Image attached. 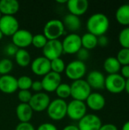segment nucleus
<instances>
[{
  "instance_id": "nucleus-32",
  "label": "nucleus",
  "mask_w": 129,
  "mask_h": 130,
  "mask_svg": "<svg viewBox=\"0 0 129 130\" xmlns=\"http://www.w3.org/2000/svg\"><path fill=\"white\" fill-rule=\"evenodd\" d=\"M47 42L48 40L43 34H37L33 35L31 45H33L36 49H43L46 46Z\"/></svg>"
},
{
  "instance_id": "nucleus-45",
  "label": "nucleus",
  "mask_w": 129,
  "mask_h": 130,
  "mask_svg": "<svg viewBox=\"0 0 129 130\" xmlns=\"http://www.w3.org/2000/svg\"><path fill=\"white\" fill-rule=\"evenodd\" d=\"M122 130H129V120L127 121V122H125L123 124V126L122 127Z\"/></svg>"
},
{
  "instance_id": "nucleus-40",
  "label": "nucleus",
  "mask_w": 129,
  "mask_h": 130,
  "mask_svg": "<svg viewBox=\"0 0 129 130\" xmlns=\"http://www.w3.org/2000/svg\"><path fill=\"white\" fill-rule=\"evenodd\" d=\"M97 42L99 46L102 47H105L109 44V39L106 35H103L97 37Z\"/></svg>"
},
{
  "instance_id": "nucleus-11",
  "label": "nucleus",
  "mask_w": 129,
  "mask_h": 130,
  "mask_svg": "<svg viewBox=\"0 0 129 130\" xmlns=\"http://www.w3.org/2000/svg\"><path fill=\"white\" fill-rule=\"evenodd\" d=\"M19 29V21L14 16H2L0 19V30L4 36L12 37Z\"/></svg>"
},
{
  "instance_id": "nucleus-15",
  "label": "nucleus",
  "mask_w": 129,
  "mask_h": 130,
  "mask_svg": "<svg viewBox=\"0 0 129 130\" xmlns=\"http://www.w3.org/2000/svg\"><path fill=\"white\" fill-rule=\"evenodd\" d=\"M41 83L43 85V90L46 93L55 92L58 86L62 83V75L58 73L50 72L43 77Z\"/></svg>"
},
{
  "instance_id": "nucleus-25",
  "label": "nucleus",
  "mask_w": 129,
  "mask_h": 130,
  "mask_svg": "<svg viewBox=\"0 0 129 130\" xmlns=\"http://www.w3.org/2000/svg\"><path fill=\"white\" fill-rule=\"evenodd\" d=\"M121 64L117 60L116 57L109 56L104 60L103 69L108 75L118 74L121 69Z\"/></svg>"
},
{
  "instance_id": "nucleus-6",
  "label": "nucleus",
  "mask_w": 129,
  "mask_h": 130,
  "mask_svg": "<svg viewBox=\"0 0 129 130\" xmlns=\"http://www.w3.org/2000/svg\"><path fill=\"white\" fill-rule=\"evenodd\" d=\"M63 53L69 55L76 54L82 47L81 36L77 33L66 34L62 41Z\"/></svg>"
},
{
  "instance_id": "nucleus-34",
  "label": "nucleus",
  "mask_w": 129,
  "mask_h": 130,
  "mask_svg": "<svg viewBox=\"0 0 129 130\" xmlns=\"http://www.w3.org/2000/svg\"><path fill=\"white\" fill-rule=\"evenodd\" d=\"M33 94L30 90H19L17 92V99L21 104H28Z\"/></svg>"
},
{
  "instance_id": "nucleus-28",
  "label": "nucleus",
  "mask_w": 129,
  "mask_h": 130,
  "mask_svg": "<svg viewBox=\"0 0 129 130\" xmlns=\"http://www.w3.org/2000/svg\"><path fill=\"white\" fill-rule=\"evenodd\" d=\"M14 69V63L9 58H2L0 59V76L9 75Z\"/></svg>"
},
{
  "instance_id": "nucleus-17",
  "label": "nucleus",
  "mask_w": 129,
  "mask_h": 130,
  "mask_svg": "<svg viewBox=\"0 0 129 130\" xmlns=\"http://www.w3.org/2000/svg\"><path fill=\"white\" fill-rule=\"evenodd\" d=\"M18 90L17 78L12 75L0 76V91L5 94H11Z\"/></svg>"
},
{
  "instance_id": "nucleus-30",
  "label": "nucleus",
  "mask_w": 129,
  "mask_h": 130,
  "mask_svg": "<svg viewBox=\"0 0 129 130\" xmlns=\"http://www.w3.org/2000/svg\"><path fill=\"white\" fill-rule=\"evenodd\" d=\"M17 88L19 90H30L33 83V79L28 75H21L17 78Z\"/></svg>"
},
{
  "instance_id": "nucleus-19",
  "label": "nucleus",
  "mask_w": 129,
  "mask_h": 130,
  "mask_svg": "<svg viewBox=\"0 0 129 130\" xmlns=\"http://www.w3.org/2000/svg\"><path fill=\"white\" fill-rule=\"evenodd\" d=\"M105 79L106 77L103 73L98 70H93L87 74L86 82L91 89L101 90L105 88Z\"/></svg>"
},
{
  "instance_id": "nucleus-49",
  "label": "nucleus",
  "mask_w": 129,
  "mask_h": 130,
  "mask_svg": "<svg viewBox=\"0 0 129 130\" xmlns=\"http://www.w3.org/2000/svg\"><path fill=\"white\" fill-rule=\"evenodd\" d=\"M128 107H129V106H128Z\"/></svg>"
},
{
  "instance_id": "nucleus-16",
  "label": "nucleus",
  "mask_w": 129,
  "mask_h": 130,
  "mask_svg": "<svg viewBox=\"0 0 129 130\" xmlns=\"http://www.w3.org/2000/svg\"><path fill=\"white\" fill-rule=\"evenodd\" d=\"M87 108L93 111H100L106 106L105 97L99 92H91L84 101Z\"/></svg>"
},
{
  "instance_id": "nucleus-31",
  "label": "nucleus",
  "mask_w": 129,
  "mask_h": 130,
  "mask_svg": "<svg viewBox=\"0 0 129 130\" xmlns=\"http://www.w3.org/2000/svg\"><path fill=\"white\" fill-rule=\"evenodd\" d=\"M118 38L122 48L129 49V27H125L119 32Z\"/></svg>"
},
{
  "instance_id": "nucleus-38",
  "label": "nucleus",
  "mask_w": 129,
  "mask_h": 130,
  "mask_svg": "<svg viewBox=\"0 0 129 130\" xmlns=\"http://www.w3.org/2000/svg\"><path fill=\"white\" fill-rule=\"evenodd\" d=\"M36 130H59L57 126L52 123H43Z\"/></svg>"
},
{
  "instance_id": "nucleus-4",
  "label": "nucleus",
  "mask_w": 129,
  "mask_h": 130,
  "mask_svg": "<svg viewBox=\"0 0 129 130\" xmlns=\"http://www.w3.org/2000/svg\"><path fill=\"white\" fill-rule=\"evenodd\" d=\"M64 72L66 77L73 82L83 79L87 73V66L85 62L75 59L66 65Z\"/></svg>"
},
{
  "instance_id": "nucleus-37",
  "label": "nucleus",
  "mask_w": 129,
  "mask_h": 130,
  "mask_svg": "<svg viewBox=\"0 0 129 130\" xmlns=\"http://www.w3.org/2000/svg\"><path fill=\"white\" fill-rule=\"evenodd\" d=\"M14 130H36V128L30 123H19Z\"/></svg>"
},
{
  "instance_id": "nucleus-7",
  "label": "nucleus",
  "mask_w": 129,
  "mask_h": 130,
  "mask_svg": "<svg viewBox=\"0 0 129 130\" xmlns=\"http://www.w3.org/2000/svg\"><path fill=\"white\" fill-rule=\"evenodd\" d=\"M84 101L71 100L67 105V117L73 121H79L87 113Z\"/></svg>"
},
{
  "instance_id": "nucleus-22",
  "label": "nucleus",
  "mask_w": 129,
  "mask_h": 130,
  "mask_svg": "<svg viewBox=\"0 0 129 130\" xmlns=\"http://www.w3.org/2000/svg\"><path fill=\"white\" fill-rule=\"evenodd\" d=\"M62 22L64 24L65 30H68L71 33H76L78 30H80L81 27V21L80 19V17L73 15L69 13L64 17Z\"/></svg>"
},
{
  "instance_id": "nucleus-29",
  "label": "nucleus",
  "mask_w": 129,
  "mask_h": 130,
  "mask_svg": "<svg viewBox=\"0 0 129 130\" xmlns=\"http://www.w3.org/2000/svg\"><path fill=\"white\" fill-rule=\"evenodd\" d=\"M65 66L66 65L65 63V61L62 58H57L50 61L51 72L58 73L59 75H61L62 72H65Z\"/></svg>"
},
{
  "instance_id": "nucleus-2",
  "label": "nucleus",
  "mask_w": 129,
  "mask_h": 130,
  "mask_svg": "<svg viewBox=\"0 0 129 130\" xmlns=\"http://www.w3.org/2000/svg\"><path fill=\"white\" fill-rule=\"evenodd\" d=\"M43 34L48 40H59L61 37L66 34V30L62 20L51 19L43 27Z\"/></svg>"
},
{
  "instance_id": "nucleus-10",
  "label": "nucleus",
  "mask_w": 129,
  "mask_h": 130,
  "mask_svg": "<svg viewBox=\"0 0 129 130\" xmlns=\"http://www.w3.org/2000/svg\"><path fill=\"white\" fill-rule=\"evenodd\" d=\"M43 56L52 61L57 58H61L63 53L62 41L60 40H48L46 46L42 49Z\"/></svg>"
},
{
  "instance_id": "nucleus-39",
  "label": "nucleus",
  "mask_w": 129,
  "mask_h": 130,
  "mask_svg": "<svg viewBox=\"0 0 129 130\" xmlns=\"http://www.w3.org/2000/svg\"><path fill=\"white\" fill-rule=\"evenodd\" d=\"M30 89L32 91H33L35 93L42 92V91H43V85H42L41 81H39V80L33 81V83H32Z\"/></svg>"
},
{
  "instance_id": "nucleus-41",
  "label": "nucleus",
  "mask_w": 129,
  "mask_h": 130,
  "mask_svg": "<svg viewBox=\"0 0 129 130\" xmlns=\"http://www.w3.org/2000/svg\"><path fill=\"white\" fill-rule=\"evenodd\" d=\"M119 72L125 80L129 78V66H122Z\"/></svg>"
},
{
  "instance_id": "nucleus-13",
  "label": "nucleus",
  "mask_w": 129,
  "mask_h": 130,
  "mask_svg": "<svg viewBox=\"0 0 129 130\" xmlns=\"http://www.w3.org/2000/svg\"><path fill=\"white\" fill-rule=\"evenodd\" d=\"M33 34L26 29H19L12 37L11 43L18 49H25L32 43Z\"/></svg>"
},
{
  "instance_id": "nucleus-47",
  "label": "nucleus",
  "mask_w": 129,
  "mask_h": 130,
  "mask_svg": "<svg viewBox=\"0 0 129 130\" xmlns=\"http://www.w3.org/2000/svg\"><path fill=\"white\" fill-rule=\"evenodd\" d=\"M3 37H4V35L2 34V32H1V30H0V40H2Z\"/></svg>"
},
{
  "instance_id": "nucleus-48",
  "label": "nucleus",
  "mask_w": 129,
  "mask_h": 130,
  "mask_svg": "<svg viewBox=\"0 0 129 130\" xmlns=\"http://www.w3.org/2000/svg\"><path fill=\"white\" fill-rule=\"evenodd\" d=\"M2 13L0 12V19H1V18H2Z\"/></svg>"
},
{
  "instance_id": "nucleus-8",
  "label": "nucleus",
  "mask_w": 129,
  "mask_h": 130,
  "mask_svg": "<svg viewBox=\"0 0 129 130\" xmlns=\"http://www.w3.org/2000/svg\"><path fill=\"white\" fill-rule=\"evenodd\" d=\"M125 79L119 74L108 75L105 79V88L111 94H118L125 91Z\"/></svg>"
},
{
  "instance_id": "nucleus-20",
  "label": "nucleus",
  "mask_w": 129,
  "mask_h": 130,
  "mask_svg": "<svg viewBox=\"0 0 129 130\" xmlns=\"http://www.w3.org/2000/svg\"><path fill=\"white\" fill-rule=\"evenodd\" d=\"M15 113L20 123H30L33 118V111L28 104L20 103L16 107Z\"/></svg>"
},
{
  "instance_id": "nucleus-36",
  "label": "nucleus",
  "mask_w": 129,
  "mask_h": 130,
  "mask_svg": "<svg viewBox=\"0 0 129 130\" xmlns=\"http://www.w3.org/2000/svg\"><path fill=\"white\" fill-rule=\"evenodd\" d=\"M77 55V59L78 60H80L81 62H85L86 60H87L90 57V51L81 47L79 51L76 53Z\"/></svg>"
},
{
  "instance_id": "nucleus-43",
  "label": "nucleus",
  "mask_w": 129,
  "mask_h": 130,
  "mask_svg": "<svg viewBox=\"0 0 129 130\" xmlns=\"http://www.w3.org/2000/svg\"><path fill=\"white\" fill-rule=\"evenodd\" d=\"M62 130H79L78 127L77 125L75 124H68L67 126H65Z\"/></svg>"
},
{
  "instance_id": "nucleus-26",
  "label": "nucleus",
  "mask_w": 129,
  "mask_h": 130,
  "mask_svg": "<svg viewBox=\"0 0 129 130\" xmlns=\"http://www.w3.org/2000/svg\"><path fill=\"white\" fill-rule=\"evenodd\" d=\"M81 39L82 47L89 51L95 49L98 46L97 37L90 33L87 32L84 34L82 36H81Z\"/></svg>"
},
{
  "instance_id": "nucleus-1",
  "label": "nucleus",
  "mask_w": 129,
  "mask_h": 130,
  "mask_svg": "<svg viewBox=\"0 0 129 130\" xmlns=\"http://www.w3.org/2000/svg\"><path fill=\"white\" fill-rule=\"evenodd\" d=\"M109 18L103 13H94L90 15L86 23V27L88 33H90L96 37L105 35L109 28Z\"/></svg>"
},
{
  "instance_id": "nucleus-5",
  "label": "nucleus",
  "mask_w": 129,
  "mask_h": 130,
  "mask_svg": "<svg viewBox=\"0 0 129 130\" xmlns=\"http://www.w3.org/2000/svg\"><path fill=\"white\" fill-rule=\"evenodd\" d=\"M71 86V97L72 100L85 101L92 92V89L85 79L72 82Z\"/></svg>"
},
{
  "instance_id": "nucleus-24",
  "label": "nucleus",
  "mask_w": 129,
  "mask_h": 130,
  "mask_svg": "<svg viewBox=\"0 0 129 130\" xmlns=\"http://www.w3.org/2000/svg\"><path fill=\"white\" fill-rule=\"evenodd\" d=\"M14 61L21 68H26L31 63V56L26 49H18L15 56Z\"/></svg>"
},
{
  "instance_id": "nucleus-46",
  "label": "nucleus",
  "mask_w": 129,
  "mask_h": 130,
  "mask_svg": "<svg viewBox=\"0 0 129 130\" xmlns=\"http://www.w3.org/2000/svg\"><path fill=\"white\" fill-rule=\"evenodd\" d=\"M67 2H68V0H63V1H59V0H58V1H56V2H57V3H59V4H66Z\"/></svg>"
},
{
  "instance_id": "nucleus-44",
  "label": "nucleus",
  "mask_w": 129,
  "mask_h": 130,
  "mask_svg": "<svg viewBox=\"0 0 129 130\" xmlns=\"http://www.w3.org/2000/svg\"><path fill=\"white\" fill-rule=\"evenodd\" d=\"M125 91H126L127 94H129V78L125 80Z\"/></svg>"
},
{
  "instance_id": "nucleus-27",
  "label": "nucleus",
  "mask_w": 129,
  "mask_h": 130,
  "mask_svg": "<svg viewBox=\"0 0 129 130\" xmlns=\"http://www.w3.org/2000/svg\"><path fill=\"white\" fill-rule=\"evenodd\" d=\"M56 94L57 98L62 100H66L69 97H71V86L68 83L62 82L56 90Z\"/></svg>"
},
{
  "instance_id": "nucleus-35",
  "label": "nucleus",
  "mask_w": 129,
  "mask_h": 130,
  "mask_svg": "<svg viewBox=\"0 0 129 130\" xmlns=\"http://www.w3.org/2000/svg\"><path fill=\"white\" fill-rule=\"evenodd\" d=\"M17 50H18V48L15 45H14L12 43H8L7 45L5 46L3 49L4 53L7 56H9V57H14Z\"/></svg>"
},
{
  "instance_id": "nucleus-23",
  "label": "nucleus",
  "mask_w": 129,
  "mask_h": 130,
  "mask_svg": "<svg viewBox=\"0 0 129 130\" xmlns=\"http://www.w3.org/2000/svg\"><path fill=\"white\" fill-rule=\"evenodd\" d=\"M117 22L125 27H129V4H123L118 8L115 14Z\"/></svg>"
},
{
  "instance_id": "nucleus-3",
  "label": "nucleus",
  "mask_w": 129,
  "mask_h": 130,
  "mask_svg": "<svg viewBox=\"0 0 129 130\" xmlns=\"http://www.w3.org/2000/svg\"><path fill=\"white\" fill-rule=\"evenodd\" d=\"M67 105L68 103L65 100L56 98L51 101L46 110L48 117L53 121L62 120L67 117Z\"/></svg>"
},
{
  "instance_id": "nucleus-9",
  "label": "nucleus",
  "mask_w": 129,
  "mask_h": 130,
  "mask_svg": "<svg viewBox=\"0 0 129 130\" xmlns=\"http://www.w3.org/2000/svg\"><path fill=\"white\" fill-rule=\"evenodd\" d=\"M50 102L51 99L49 95L47 93L42 91L33 94L28 104L33 112L41 113L46 110Z\"/></svg>"
},
{
  "instance_id": "nucleus-21",
  "label": "nucleus",
  "mask_w": 129,
  "mask_h": 130,
  "mask_svg": "<svg viewBox=\"0 0 129 130\" xmlns=\"http://www.w3.org/2000/svg\"><path fill=\"white\" fill-rule=\"evenodd\" d=\"M20 9V4L17 0H1L0 12L2 15L14 16Z\"/></svg>"
},
{
  "instance_id": "nucleus-33",
  "label": "nucleus",
  "mask_w": 129,
  "mask_h": 130,
  "mask_svg": "<svg viewBox=\"0 0 129 130\" xmlns=\"http://www.w3.org/2000/svg\"><path fill=\"white\" fill-rule=\"evenodd\" d=\"M116 59L121 66H129V49L122 48L117 53Z\"/></svg>"
},
{
  "instance_id": "nucleus-14",
  "label": "nucleus",
  "mask_w": 129,
  "mask_h": 130,
  "mask_svg": "<svg viewBox=\"0 0 129 130\" xmlns=\"http://www.w3.org/2000/svg\"><path fill=\"white\" fill-rule=\"evenodd\" d=\"M30 69L35 75L43 77L51 72L50 61L43 56H38L31 61Z\"/></svg>"
},
{
  "instance_id": "nucleus-18",
  "label": "nucleus",
  "mask_w": 129,
  "mask_h": 130,
  "mask_svg": "<svg viewBox=\"0 0 129 130\" xmlns=\"http://www.w3.org/2000/svg\"><path fill=\"white\" fill-rule=\"evenodd\" d=\"M69 14L80 17L84 14L89 8L87 0H68L66 3Z\"/></svg>"
},
{
  "instance_id": "nucleus-12",
  "label": "nucleus",
  "mask_w": 129,
  "mask_h": 130,
  "mask_svg": "<svg viewBox=\"0 0 129 130\" xmlns=\"http://www.w3.org/2000/svg\"><path fill=\"white\" fill-rule=\"evenodd\" d=\"M103 125L101 119L94 113H87L78 121L79 130H99Z\"/></svg>"
},
{
  "instance_id": "nucleus-42",
  "label": "nucleus",
  "mask_w": 129,
  "mask_h": 130,
  "mask_svg": "<svg viewBox=\"0 0 129 130\" xmlns=\"http://www.w3.org/2000/svg\"><path fill=\"white\" fill-rule=\"evenodd\" d=\"M99 130H119L118 127L113 123H106L103 124Z\"/></svg>"
}]
</instances>
